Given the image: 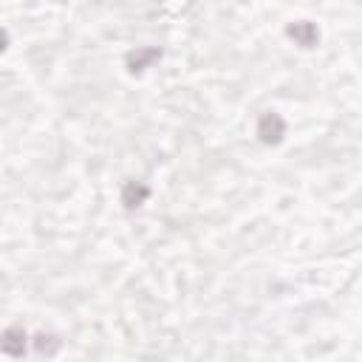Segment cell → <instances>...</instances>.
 <instances>
[{
  "label": "cell",
  "mask_w": 362,
  "mask_h": 362,
  "mask_svg": "<svg viewBox=\"0 0 362 362\" xmlns=\"http://www.w3.org/2000/svg\"><path fill=\"white\" fill-rule=\"evenodd\" d=\"M158 59H161V48H156V45H141V48L124 54V65L130 74H141L144 68H150Z\"/></svg>",
  "instance_id": "cell-4"
},
{
  "label": "cell",
  "mask_w": 362,
  "mask_h": 362,
  "mask_svg": "<svg viewBox=\"0 0 362 362\" xmlns=\"http://www.w3.org/2000/svg\"><path fill=\"white\" fill-rule=\"evenodd\" d=\"M286 34H288V40H294V45H300V48H314V45L320 42V31H317V25H314L311 20H294V23H288Z\"/></svg>",
  "instance_id": "cell-3"
},
{
  "label": "cell",
  "mask_w": 362,
  "mask_h": 362,
  "mask_svg": "<svg viewBox=\"0 0 362 362\" xmlns=\"http://www.w3.org/2000/svg\"><path fill=\"white\" fill-rule=\"evenodd\" d=\"M283 136H286V122H283V116H280L277 110L260 113V119H257V139H260L266 147H274V144L283 141Z\"/></svg>",
  "instance_id": "cell-1"
},
{
  "label": "cell",
  "mask_w": 362,
  "mask_h": 362,
  "mask_svg": "<svg viewBox=\"0 0 362 362\" xmlns=\"http://www.w3.org/2000/svg\"><path fill=\"white\" fill-rule=\"evenodd\" d=\"M147 198H150V187L147 184H141V181H124V187H122V204H124L127 212L139 209Z\"/></svg>",
  "instance_id": "cell-5"
},
{
  "label": "cell",
  "mask_w": 362,
  "mask_h": 362,
  "mask_svg": "<svg viewBox=\"0 0 362 362\" xmlns=\"http://www.w3.org/2000/svg\"><path fill=\"white\" fill-rule=\"evenodd\" d=\"M8 48V31L6 28H0V54Z\"/></svg>",
  "instance_id": "cell-7"
},
{
  "label": "cell",
  "mask_w": 362,
  "mask_h": 362,
  "mask_svg": "<svg viewBox=\"0 0 362 362\" xmlns=\"http://www.w3.org/2000/svg\"><path fill=\"white\" fill-rule=\"evenodd\" d=\"M25 345H28V334H25V328L23 325H8L3 334H0V354H6V356H23L25 354Z\"/></svg>",
  "instance_id": "cell-2"
},
{
  "label": "cell",
  "mask_w": 362,
  "mask_h": 362,
  "mask_svg": "<svg viewBox=\"0 0 362 362\" xmlns=\"http://www.w3.org/2000/svg\"><path fill=\"white\" fill-rule=\"evenodd\" d=\"M34 348H37V354H42V356H54V354L59 351V337L40 331V334L34 337Z\"/></svg>",
  "instance_id": "cell-6"
}]
</instances>
